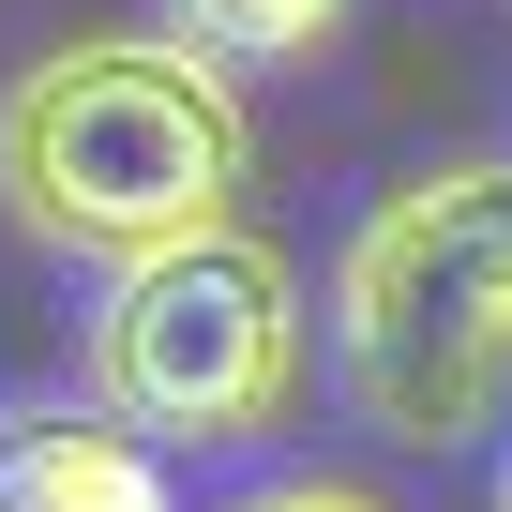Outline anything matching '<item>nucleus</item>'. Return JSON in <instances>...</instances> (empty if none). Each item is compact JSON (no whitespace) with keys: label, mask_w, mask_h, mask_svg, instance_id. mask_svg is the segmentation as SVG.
<instances>
[{"label":"nucleus","mask_w":512,"mask_h":512,"mask_svg":"<svg viewBox=\"0 0 512 512\" xmlns=\"http://www.w3.org/2000/svg\"><path fill=\"white\" fill-rule=\"evenodd\" d=\"M0 512H181L166 452L121 422V407H16L0 422Z\"/></svg>","instance_id":"4"},{"label":"nucleus","mask_w":512,"mask_h":512,"mask_svg":"<svg viewBox=\"0 0 512 512\" xmlns=\"http://www.w3.org/2000/svg\"><path fill=\"white\" fill-rule=\"evenodd\" d=\"M317 392V332H302V272L256 226H211L181 256H136L91 302V407H121L151 452H256L287 437Z\"/></svg>","instance_id":"3"},{"label":"nucleus","mask_w":512,"mask_h":512,"mask_svg":"<svg viewBox=\"0 0 512 512\" xmlns=\"http://www.w3.org/2000/svg\"><path fill=\"white\" fill-rule=\"evenodd\" d=\"M332 377L407 452L512 407V151H437L362 196L332 241Z\"/></svg>","instance_id":"2"},{"label":"nucleus","mask_w":512,"mask_h":512,"mask_svg":"<svg viewBox=\"0 0 512 512\" xmlns=\"http://www.w3.org/2000/svg\"><path fill=\"white\" fill-rule=\"evenodd\" d=\"M497 512H512V467H497Z\"/></svg>","instance_id":"7"},{"label":"nucleus","mask_w":512,"mask_h":512,"mask_svg":"<svg viewBox=\"0 0 512 512\" xmlns=\"http://www.w3.org/2000/svg\"><path fill=\"white\" fill-rule=\"evenodd\" d=\"M256 196V106L181 31H61L0 76V211L76 272H136Z\"/></svg>","instance_id":"1"},{"label":"nucleus","mask_w":512,"mask_h":512,"mask_svg":"<svg viewBox=\"0 0 512 512\" xmlns=\"http://www.w3.org/2000/svg\"><path fill=\"white\" fill-rule=\"evenodd\" d=\"M226 512H392L377 482H332V467H302V482H256V497H226Z\"/></svg>","instance_id":"6"},{"label":"nucleus","mask_w":512,"mask_h":512,"mask_svg":"<svg viewBox=\"0 0 512 512\" xmlns=\"http://www.w3.org/2000/svg\"><path fill=\"white\" fill-rule=\"evenodd\" d=\"M166 31L211 61H317L347 31V0H166Z\"/></svg>","instance_id":"5"}]
</instances>
